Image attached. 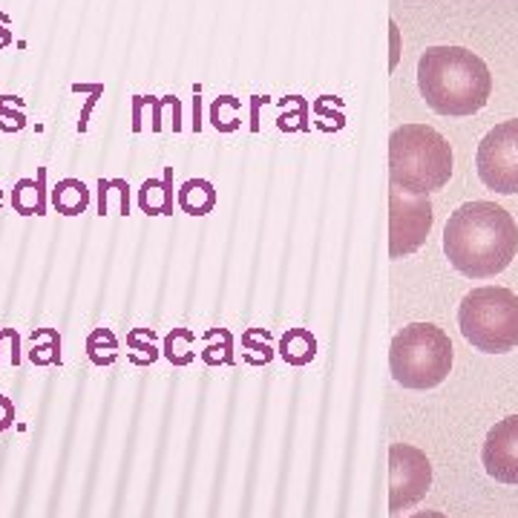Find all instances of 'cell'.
<instances>
[{"label":"cell","mask_w":518,"mask_h":518,"mask_svg":"<svg viewBox=\"0 0 518 518\" xmlns=\"http://www.w3.org/2000/svg\"><path fill=\"white\" fill-rule=\"evenodd\" d=\"M444 251L464 277L490 280L516 257L518 225L495 202H467L449 216Z\"/></svg>","instance_id":"obj_1"},{"label":"cell","mask_w":518,"mask_h":518,"mask_svg":"<svg viewBox=\"0 0 518 518\" xmlns=\"http://www.w3.org/2000/svg\"><path fill=\"white\" fill-rule=\"evenodd\" d=\"M418 90L441 116H472L493 93L487 64L464 47H429L418 61Z\"/></svg>","instance_id":"obj_2"},{"label":"cell","mask_w":518,"mask_h":518,"mask_svg":"<svg viewBox=\"0 0 518 518\" xmlns=\"http://www.w3.org/2000/svg\"><path fill=\"white\" fill-rule=\"evenodd\" d=\"M452 176V147L429 124H403L389 139V179L409 193L441 190Z\"/></svg>","instance_id":"obj_3"},{"label":"cell","mask_w":518,"mask_h":518,"mask_svg":"<svg viewBox=\"0 0 518 518\" xmlns=\"http://www.w3.org/2000/svg\"><path fill=\"white\" fill-rule=\"evenodd\" d=\"M389 369L403 389H435L452 369L447 331L432 323H409L392 340Z\"/></svg>","instance_id":"obj_4"},{"label":"cell","mask_w":518,"mask_h":518,"mask_svg":"<svg viewBox=\"0 0 518 518\" xmlns=\"http://www.w3.org/2000/svg\"><path fill=\"white\" fill-rule=\"evenodd\" d=\"M458 323L478 352H513L518 346V294L501 285L472 288L461 303Z\"/></svg>","instance_id":"obj_5"},{"label":"cell","mask_w":518,"mask_h":518,"mask_svg":"<svg viewBox=\"0 0 518 518\" xmlns=\"http://www.w3.org/2000/svg\"><path fill=\"white\" fill-rule=\"evenodd\" d=\"M432 228V202L424 193L389 190V257L398 259L415 254Z\"/></svg>","instance_id":"obj_6"},{"label":"cell","mask_w":518,"mask_h":518,"mask_svg":"<svg viewBox=\"0 0 518 518\" xmlns=\"http://www.w3.org/2000/svg\"><path fill=\"white\" fill-rule=\"evenodd\" d=\"M478 176L495 193H518V118L501 121L478 144Z\"/></svg>","instance_id":"obj_7"},{"label":"cell","mask_w":518,"mask_h":518,"mask_svg":"<svg viewBox=\"0 0 518 518\" xmlns=\"http://www.w3.org/2000/svg\"><path fill=\"white\" fill-rule=\"evenodd\" d=\"M432 484L429 458L418 447L392 444L389 447V510L401 513L418 504Z\"/></svg>","instance_id":"obj_8"},{"label":"cell","mask_w":518,"mask_h":518,"mask_svg":"<svg viewBox=\"0 0 518 518\" xmlns=\"http://www.w3.org/2000/svg\"><path fill=\"white\" fill-rule=\"evenodd\" d=\"M484 467L501 484H518V415H510L487 432L481 449Z\"/></svg>","instance_id":"obj_9"},{"label":"cell","mask_w":518,"mask_h":518,"mask_svg":"<svg viewBox=\"0 0 518 518\" xmlns=\"http://www.w3.org/2000/svg\"><path fill=\"white\" fill-rule=\"evenodd\" d=\"M49 202H52V208L61 213V216H81V213L90 208V188L81 179L67 176V179H61V182L52 185Z\"/></svg>","instance_id":"obj_10"},{"label":"cell","mask_w":518,"mask_h":518,"mask_svg":"<svg viewBox=\"0 0 518 518\" xmlns=\"http://www.w3.org/2000/svg\"><path fill=\"white\" fill-rule=\"evenodd\" d=\"M139 208L147 216H173V167L162 179H147L139 190Z\"/></svg>","instance_id":"obj_11"},{"label":"cell","mask_w":518,"mask_h":518,"mask_svg":"<svg viewBox=\"0 0 518 518\" xmlns=\"http://www.w3.org/2000/svg\"><path fill=\"white\" fill-rule=\"evenodd\" d=\"M176 202L188 216H208L216 208V188L208 179H188L176 193Z\"/></svg>","instance_id":"obj_12"},{"label":"cell","mask_w":518,"mask_h":518,"mask_svg":"<svg viewBox=\"0 0 518 518\" xmlns=\"http://www.w3.org/2000/svg\"><path fill=\"white\" fill-rule=\"evenodd\" d=\"M280 357L288 366H308L317 357V340L308 329H288L280 340Z\"/></svg>","instance_id":"obj_13"},{"label":"cell","mask_w":518,"mask_h":518,"mask_svg":"<svg viewBox=\"0 0 518 518\" xmlns=\"http://www.w3.org/2000/svg\"><path fill=\"white\" fill-rule=\"evenodd\" d=\"M29 360L35 366H61V334L55 329H35L29 337Z\"/></svg>","instance_id":"obj_14"},{"label":"cell","mask_w":518,"mask_h":518,"mask_svg":"<svg viewBox=\"0 0 518 518\" xmlns=\"http://www.w3.org/2000/svg\"><path fill=\"white\" fill-rule=\"evenodd\" d=\"M87 357L93 366H113L118 357V340L110 329H95L87 337Z\"/></svg>","instance_id":"obj_15"},{"label":"cell","mask_w":518,"mask_h":518,"mask_svg":"<svg viewBox=\"0 0 518 518\" xmlns=\"http://www.w3.org/2000/svg\"><path fill=\"white\" fill-rule=\"evenodd\" d=\"M193 343H196V334L190 329H173L165 337V357L173 366H188L193 363Z\"/></svg>","instance_id":"obj_16"},{"label":"cell","mask_w":518,"mask_h":518,"mask_svg":"<svg viewBox=\"0 0 518 518\" xmlns=\"http://www.w3.org/2000/svg\"><path fill=\"white\" fill-rule=\"evenodd\" d=\"M12 208L21 216H44L41 196H38V179H18L12 188Z\"/></svg>","instance_id":"obj_17"},{"label":"cell","mask_w":518,"mask_h":518,"mask_svg":"<svg viewBox=\"0 0 518 518\" xmlns=\"http://www.w3.org/2000/svg\"><path fill=\"white\" fill-rule=\"evenodd\" d=\"M236 110H239V101H236L234 95H222V98H216L211 107V124L219 130V133H234L236 127H239V116H236Z\"/></svg>","instance_id":"obj_18"},{"label":"cell","mask_w":518,"mask_h":518,"mask_svg":"<svg viewBox=\"0 0 518 518\" xmlns=\"http://www.w3.org/2000/svg\"><path fill=\"white\" fill-rule=\"evenodd\" d=\"M0 130H24L26 127V113H24V101L18 95H0Z\"/></svg>","instance_id":"obj_19"},{"label":"cell","mask_w":518,"mask_h":518,"mask_svg":"<svg viewBox=\"0 0 518 518\" xmlns=\"http://www.w3.org/2000/svg\"><path fill=\"white\" fill-rule=\"evenodd\" d=\"M127 346H130V352H142V357L133 360L139 366H147L159 357V349L153 346V329H133L127 334Z\"/></svg>","instance_id":"obj_20"},{"label":"cell","mask_w":518,"mask_h":518,"mask_svg":"<svg viewBox=\"0 0 518 518\" xmlns=\"http://www.w3.org/2000/svg\"><path fill=\"white\" fill-rule=\"evenodd\" d=\"M104 95V84H95V90L90 93L87 98V104H84V110H81V116H78V133H87V127H90V116H93L95 104H98V98Z\"/></svg>","instance_id":"obj_21"},{"label":"cell","mask_w":518,"mask_h":518,"mask_svg":"<svg viewBox=\"0 0 518 518\" xmlns=\"http://www.w3.org/2000/svg\"><path fill=\"white\" fill-rule=\"evenodd\" d=\"M12 424H15V406L9 398L0 395V432H6Z\"/></svg>","instance_id":"obj_22"},{"label":"cell","mask_w":518,"mask_h":518,"mask_svg":"<svg viewBox=\"0 0 518 518\" xmlns=\"http://www.w3.org/2000/svg\"><path fill=\"white\" fill-rule=\"evenodd\" d=\"M144 104H150V95H136L133 98V133H142V107Z\"/></svg>","instance_id":"obj_23"},{"label":"cell","mask_w":518,"mask_h":518,"mask_svg":"<svg viewBox=\"0 0 518 518\" xmlns=\"http://www.w3.org/2000/svg\"><path fill=\"white\" fill-rule=\"evenodd\" d=\"M12 44V18L6 12H0V49Z\"/></svg>","instance_id":"obj_24"},{"label":"cell","mask_w":518,"mask_h":518,"mask_svg":"<svg viewBox=\"0 0 518 518\" xmlns=\"http://www.w3.org/2000/svg\"><path fill=\"white\" fill-rule=\"evenodd\" d=\"M389 29H392V61H389V67L395 70L398 58H401V35H398V26L395 24H389Z\"/></svg>","instance_id":"obj_25"},{"label":"cell","mask_w":518,"mask_h":518,"mask_svg":"<svg viewBox=\"0 0 518 518\" xmlns=\"http://www.w3.org/2000/svg\"><path fill=\"white\" fill-rule=\"evenodd\" d=\"M242 343H245L248 349H254V352H262V354H265V357H268V360L274 357V352H271V346H268V343H262V346H259V343H254V337H251V334H245V340H242Z\"/></svg>","instance_id":"obj_26"},{"label":"cell","mask_w":518,"mask_h":518,"mask_svg":"<svg viewBox=\"0 0 518 518\" xmlns=\"http://www.w3.org/2000/svg\"><path fill=\"white\" fill-rule=\"evenodd\" d=\"M409 518H449L444 513H418V516H409Z\"/></svg>","instance_id":"obj_27"},{"label":"cell","mask_w":518,"mask_h":518,"mask_svg":"<svg viewBox=\"0 0 518 518\" xmlns=\"http://www.w3.org/2000/svg\"><path fill=\"white\" fill-rule=\"evenodd\" d=\"M0 211H3V188H0Z\"/></svg>","instance_id":"obj_28"}]
</instances>
